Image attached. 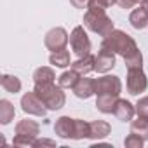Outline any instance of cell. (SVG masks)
<instances>
[{"instance_id": "cell-1", "label": "cell", "mask_w": 148, "mask_h": 148, "mask_svg": "<svg viewBox=\"0 0 148 148\" xmlns=\"http://www.w3.org/2000/svg\"><path fill=\"white\" fill-rule=\"evenodd\" d=\"M101 47L110 49L112 52L122 56L124 59L134 56L136 52H139L136 40L131 35H127L125 32H122V30H113L110 35H106L103 38V42H101Z\"/></svg>"}, {"instance_id": "cell-2", "label": "cell", "mask_w": 148, "mask_h": 148, "mask_svg": "<svg viewBox=\"0 0 148 148\" xmlns=\"http://www.w3.org/2000/svg\"><path fill=\"white\" fill-rule=\"evenodd\" d=\"M35 94L44 101V105L47 106V110H61L66 103V94L63 92V87L52 84H35L33 87Z\"/></svg>"}, {"instance_id": "cell-3", "label": "cell", "mask_w": 148, "mask_h": 148, "mask_svg": "<svg viewBox=\"0 0 148 148\" xmlns=\"http://www.w3.org/2000/svg\"><path fill=\"white\" fill-rule=\"evenodd\" d=\"M84 26L91 30L92 33H98L103 38L115 30L113 21L112 18H108L106 11H89L87 9V12L84 14Z\"/></svg>"}, {"instance_id": "cell-4", "label": "cell", "mask_w": 148, "mask_h": 148, "mask_svg": "<svg viewBox=\"0 0 148 148\" xmlns=\"http://www.w3.org/2000/svg\"><path fill=\"white\" fill-rule=\"evenodd\" d=\"M70 47H71V52L77 58H84V56L91 54L92 44H91L84 26H75L71 30V33H70Z\"/></svg>"}, {"instance_id": "cell-5", "label": "cell", "mask_w": 148, "mask_h": 148, "mask_svg": "<svg viewBox=\"0 0 148 148\" xmlns=\"http://www.w3.org/2000/svg\"><path fill=\"white\" fill-rule=\"evenodd\" d=\"M127 92L131 96H139L148 89V79L145 75L143 68H131L127 70V80H125Z\"/></svg>"}, {"instance_id": "cell-6", "label": "cell", "mask_w": 148, "mask_h": 148, "mask_svg": "<svg viewBox=\"0 0 148 148\" xmlns=\"http://www.w3.org/2000/svg\"><path fill=\"white\" fill-rule=\"evenodd\" d=\"M70 42V35L64 28L61 26H56L52 30H49L44 37V45L51 51V52H56V51H61V49H66Z\"/></svg>"}, {"instance_id": "cell-7", "label": "cell", "mask_w": 148, "mask_h": 148, "mask_svg": "<svg viewBox=\"0 0 148 148\" xmlns=\"http://www.w3.org/2000/svg\"><path fill=\"white\" fill-rule=\"evenodd\" d=\"M21 110L28 115H35V117H45L47 115V106L44 105V101L35 94V91L32 92H25L21 96Z\"/></svg>"}, {"instance_id": "cell-8", "label": "cell", "mask_w": 148, "mask_h": 148, "mask_svg": "<svg viewBox=\"0 0 148 148\" xmlns=\"http://www.w3.org/2000/svg\"><path fill=\"white\" fill-rule=\"evenodd\" d=\"M122 92V82L117 75H105L96 79V96L99 94H115L120 96Z\"/></svg>"}, {"instance_id": "cell-9", "label": "cell", "mask_w": 148, "mask_h": 148, "mask_svg": "<svg viewBox=\"0 0 148 148\" xmlns=\"http://www.w3.org/2000/svg\"><path fill=\"white\" fill-rule=\"evenodd\" d=\"M129 23L136 30H143L148 26V0H143L139 5H136L129 14Z\"/></svg>"}, {"instance_id": "cell-10", "label": "cell", "mask_w": 148, "mask_h": 148, "mask_svg": "<svg viewBox=\"0 0 148 148\" xmlns=\"http://www.w3.org/2000/svg\"><path fill=\"white\" fill-rule=\"evenodd\" d=\"M71 91L79 99H89L91 96L96 94V79H89L84 75L77 80V84L73 86Z\"/></svg>"}, {"instance_id": "cell-11", "label": "cell", "mask_w": 148, "mask_h": 148, "mask_svg": "<svg viewBox=\"0 0 148 148\" xmlns=\"http://www.w3.org/2000/svg\"><path fill=\"white\" fill-rule=\"evenodd\" d=\"M115 64H117L115 52H112L110 49L101 47V51L96 56V68H94V71H98V73H108L110 70L115 68Z\"/></svg>"}, {"instance_id": "cell-12", "label": "cell", "mask_w": 148, "mask_h": 148, "mask_svg": "<svg viewBox=\"0 0 148 148\" xmlns=\"http://www.w3.org/2000/svg\"><path fill=\"white\" fill-rule=\"evenodd\" d=\"M54 132L61 138V139H73V134H75V119L71 117H59L54 124Z\"/></svg>"}, {"instance_id": "cell-13", "label": "cell", "mask_w": 148, "mask_h": 148, "mask_svg": "<svg viewBox=\"0 0 148 148\" xmlns=\"http://www.w3.org/2000/svg\"><path fill=\"white\" fill-rule=\"evenodd\" d=\"M70 68L75 70L80 77H84V75H87V73L94 71V68H96V56L87 54L84 58H77V61H73L70 64Z\"/></svg>"}, {"instance_id": "cell-14", "label": "cell", "mask_w": 148, "mask_h": 148, "mask_svg": "<svg viewBox=\"0 0 148 148\" xmlns=\"http://www.w3.org/2000/svg\"><path fill=\"white\" fill-rule=\"evenodd\" d=\"M134 113H136V106H134L131 101L119 98L117 106H115V110H113V115H115L120 122H131L132 117H134Z\"/></svg>"}, {"instance_id": "cell-15", "label": "cell", "mask_w": 148, "mask_h": 148, "mask_svg": "<svg viewBox=\"0 0 148 148\" xmlns=\"http://www.w3.org/2000/svg\"><path fill=\"white\" fill-rule=\"evenodd\" d=\"M110 132H112V125H110L106 120H94V122H89V139L99 141V139H105Z\"/></svg>"}, {"instance_id": "cell-16", "label": "cell", "mask_w": 148, "mask_h": 148, "mask_svg": "<svg viewBox=\"0 0 148 148\" xmlns=\"http://www.w3.org/2000/svg\"><path fill=\"white\" fill-rule=\"evenodd\" d=\"M16 134H25V136H33L37 138L40 134V125L37 120L32 119H23L16 124Z\"/></svg>"}, {"instance_id": "cell-17", "label": "cell", "mask_w": 148, "mask_h": 148, "mask_svg": "<svg viewBox=\"0 0 148 148\" xmlns=\"http://www.w3.org/2000/svg\"><path fill=\"white\" fill-rule=\"evenodd\" d=\"M117 101H119V96L115 94H99L96 99V108L101 113H113Z\"/></svg>"}, {"instance_id": "cell-18", "label": "cell", "mask_w": 148, "mask_h": 148, "mask_svg": "<svg viewBox=\"0 0 148 148\" xmlns=\"http://www.w3.org/2000/svg\"><path fill=\"white\" fill-rule=\"evenodd\" d=\"M56 80V73L51 66H40L33 71V82L35 84H52Z\"/></svg>"}, {"instance_id": "cell-19", "label": "cell", "mask_w": 148, "mask_h": 148, "mask_svg": "<svg viewBox=\"0 0 148 148\" xmlns=\"http://www.w3.org/2000/svg\"><path fill=\"white\" fill-rule=\"evenodd\" d=\"M49 63L56 68H68L71 64V56H70V51L66 49H61V51H56L49 56Z\"/></svg>"}, {"instance_id": "cell-20", "label": "cell", "mask_w": 148, "mask_h": 148, "mask_svg": "<svg viewBox=\"0 0 148 148\" xmlns=\"http://www.w3.org/2000/svg\"><path fill=\"white\" fill-rule=\"evenodd\" d=\"M0 84H2V89L9 94H18L23 87L21 80L16 77V75H9V73H5V75H2V79H0Z\"/></svg>"}, {"instance_id": "cell-21", "label": "cell", "mask_w": 148, "mask_h": 148, "mask_svg": "<svg viewBox=\"0 0 148 148\" xmlns=\"http://www.w3.org/2000/svg\"><path fill=\"white\" fill-rule=\"evenodd\" d=\"M16 115V108L9 99H0V124L7 125L14 120Z\"/></svg>"}, {"instance_id": "cell-22", "label": "cell", "mask_w": 148, "mask_h": 148, "mask_svg": "<svg viewBox=\"0 0 148 148\" xmlns=\"http://www.w3.org/2000/svg\"><path fill=\"white\" fill-rule=\"evenodd\" d=\"M80 79V75L75 71V70H66V71H63L61 75L58 77V86L59 87H63V89H73V86L77 84V80Z\"/></svg>"}, {"instance_id": "cell-23", "label": "cell", "mask_w": 148, "mask_h": 148, "mask_svg": "<svg viewBox=\"0 0 148 148\" xmlns=\"http://www.w3.org/2000/svg\"><path fill=\"white\" fill-rule=\"evenodd\" d=\"M131 132H136L145 141H148V119L138 117L136 120H131Z\"/></svg>"}, {"instance_id": "cell-24", "label": "cell", "mask_w": 148, "mask_h": 148, "mask_svg": "<svg viewBox=\"0 0 148 148\" xmlns=\"http://www.w3.org/2000/svg\"><path fill=\"white\" fill-rule=\"evenodd\" d=\"M89 139V122L82 120V119H75V134H73V139Z\"/></svg>"}, {"instance_id": "cell-25", "label": "cell", "mask_w": 148, "mask_h": 148, "mask_svg": "<svg viewBox=\"0 0 148 148\" xmlns=\"http://www.w3.org/2000/svg\"><path fill=\"white\" fill-rule=\"evenodd\" d=\"M124 63H125V68L127 70H131V68H143V54H141V51L136 52L131 58H125Z\"/></svg>"}, {"instance_id": "cell-26", "label": "cell", "mask_w": 148, "mask_h": 148, "mask_svg": "<svg viewBox=\"0 0 148 148\" xmlns=\"http://www.w3.org/2000/svg\"><path fill=\"white\" fill-rule=\"evenodd\" d=\"M143 143H145V139H143L141 136H138L136 132H131V134L124 139V145H125L127 148H143Z\"/></svg>"}, {"instance_id": "cell-27", "label": "cell", "mask_w": 148, "mask_h": 148, "mask_svg": "<svg viewBox=\"0 0 148 148\" xmlns=\"http://www.w3.org/2000/svg\"><path fill=\"white\" fill-rule=\"evenodd\" d=\"M37 138L33 136H25V134H16L12 139V145H21V146H35Z\"/></svg>"}, {"instance_id": "cell-28", "label": "cell", "mask_w": 148, "mask_h": 148, "mask_svg": "<svg viewBox=\"0 0 148 148\" xmlns=\"http://www.w3.org/2000/svg\"><path fill=\"white\" fill-rule=\"evenodd\" d=\"M134 106H136V115L138 117H146L148 119V96L139 98Z\"/></svg>"}, {"instance_id": "cell-29", "label": "cell", "mask_w": 148, "mask_h": 148, "mask_svg": "<svg viewBox=\"0 0 148 148\" xmlns=\"http://www.w3.org/2000/svg\"><path fill=\"white\" fill-rule=\"evenodd\" d=\"M141 2H143V0H117V5L122 7V9H134Z\"/></svg>"}, {"instance_id": "cell-30", "label": "cell", "mask_w": 148, "mask_h": 148, "mask_svg": "<svg viewBox=\"0 0 148 148\" xmlns=\"http://www.w3.org/2000/svg\"><path fill=\"white\" fill-rule=\"evenodd\" d=\"M70 4L75 7V9H87L89 0H70Z\"/></svg>"}, {"instance_id": "cell-31", "label": "cell", "mask_w": 148, "mask_h": 148, "mask_svg": "<svg viewBox=\"0 0 148 148\" xmlns=\"http://www.w3.org/2000/svg\"><path fill=\"white\" fill-rule=\"evenodd\" d=\"M40 145H49V146H56V141H52V139H37L35 146H40Z\"/></svg>"}, {"instance_id": "cell-32", "label": "cell", "mask_w": 148, "mask_h": 148, "mask_svg": "<svg viewBox=\"0 0 148 148\" xmlns=\"http://www.w3.org/2000/svg\"><path fill=\"white\" fill-rule=\"evenodd\" d=\"M101 2H103L106 7H112L113 4H117V0H101Z\"/></svg>"}]
</instances>
